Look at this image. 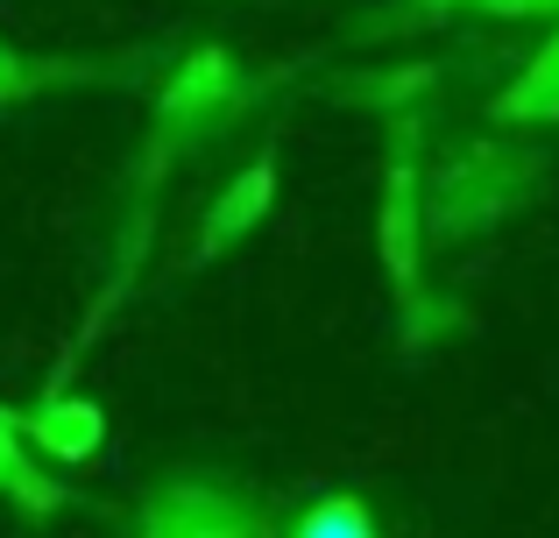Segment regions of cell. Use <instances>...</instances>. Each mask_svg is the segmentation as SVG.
I'll use <instances>...</instances> for the list:
<instances>
[{"label": "cell", "mask_w": 559, "mask_h": 538, "mask_svg": "<svg viewBox=\"0 0 559 538\" xmlns=\"http://www.w3.org/2000/svg\"><path fill=\"white\" fill-rule=\"evenodd\" d=\"M290 538H376V531H369V511H361V503L333 497V503H319V511H305V525Z\"/></svg>", "instance_id": "cell-1"}]
</instances>
